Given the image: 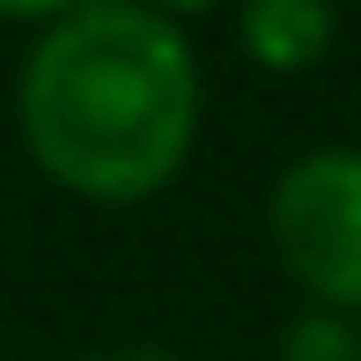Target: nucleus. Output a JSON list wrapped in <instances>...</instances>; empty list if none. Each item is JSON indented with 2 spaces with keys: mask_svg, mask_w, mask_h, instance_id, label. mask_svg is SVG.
I'll use <instances>...</instances> for the list:
<instances>
[{
  "mask_svg": "<svg viewBox=\"0 0 361 361\" xmlns=\"http://www.w3.org/2000/svg\"><path fill=\"white\" fill-rule=\"evenodd\" d=\"M207 118V74L185 23L147 0H89L30 30L15 67L23 147L59 192L140 207L185 177Z\"/></svg>",
  "mask_w": 361,
  "mask_h": 361,
  "instance_id": "1",
  "label": "nucleus"
},
{
  "mask_svg": "<svg viewBox=\"0 0 361 361\" xmlns=\"http://www.w3.org/2000/svg\"><path fill=\"white\" fill-rule=\"evenodd\" d=\"M266 243L302 302L361 317V140H317L273 170Z\"/></svg>",
  "mask_w": 361,
  "mask_h": 361,
  "instance_id": "2",
  "label": "nucleus"
},
{
  "mask_svg": "<svg viewBox=\"0 0 361 361\" xmlns=\"http://www.w3.org/2000/svg\"><path fill=\"white\" fill-rule=\"evenodd\" d=\"M236 44L266 74H310L339 44V0H236Z\"/></svg>",
  "mask_w": 361,
  "mask_h": 361,
  "instance_id": "3",
  "label": "nucleus"
},
{
  "mask_svg": "<svg viewBox=\"0 0 361 361\" xmlns=\"http://www.w3.org/2000/svg\"><path fill=\"white\" fill-rule=\"evenodd\" d=\"M273 361H361V317L295 302V317L273 332Z\"/></svg>",
  "mask_w": 361,
  "mask_h": 361,
  "instance_id": "4",
  "label": "nucleus"
},
{
  "mask_svg": "<svg viewBox=\"0 0 361 361\" xmlns=\"http://www.w3.org/2000/svg\"><path fill=\"white\" fill-rule=\"evenodd\" d=\"M74 361H185V354L155 347V339H104V347H81Z\"/></svg>",
  "mask_w": 361,
  "mask_h": 361,
  "instance_id": "5",
  "label": "nucleus"
},
{
  "mask_svg": "<svg viewBox=\"0 0 361 361\" xmlns=\"http://www.w3.org/2000/svg\"><path fill=\"white\" fill-rule=\"evenodd\" d=\"M74 8H89V0H0V23L44 30V23H59V15H74Z\"/></svg>",
  "mask_w": 361,
  "mask_h": 361,
  "instance_id": "6",
  "label": "nucleus"
},
{
  "mask_svg": "<svg viewBox=\"0 0 361 361\" xmlns=\"http://www.w3.org/2000/svg\"><path fill=\"white\" fill-rule=\"evenodd\" d=\"M155 15H170V23H185V15H207V8H221V0H147Z\"/></svg>",
  "mask_w": 361,
  "mask_h": 361,
  "instance_id": "7",
  "label": "nucleus"
}]
</instances>
